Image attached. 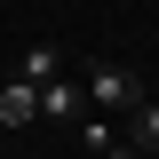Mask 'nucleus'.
<instances>
[{
    "instance_id": "obj_3",
    "label": "nucleus",
    "mask_w": 159,
    "mask_h": 159,
    "mask_svg": "<svg viewBox=\"0 0 159 159\" xmlns=\"http://www.w3.org/2000/svg\"><path fill=\"white\" fill-rule=\"evenodd\" d=\"M40 119V88L32 80H8V88H0V127H32Z\"/></svg>"
},
{
    "instance_id": "obj_1",
    "label": "nucleus",
    "mask_w": 159,
    "mask_h": 159,
    "mask_svg": "<svg viewBox=\"0 0 159 159\" xmlns=\"http://www.w3.org/2000/svg\"><path fill=\"white\" fill-rule=\"evenodd\" d=\"M143 96H151V88H143L127 64H96V72H88V111H135Z\"/></svg>"
},
{
    "instance_id": "obj_2",
    "label": "nucleus",
    "mask_w": 159,
    "mask_h": 159,
    "mask_svg": "<svg viewBox=\"0 0 159 159\" xmlns=\"http://www.w3.org/2000/svg\"><path fill=\"white\" fill-rule=\"evenodd\" d=\"M40 119L80 127V119H88V80H48V88H40Z\"/></svg>"
},
{
    "instance_id": "obj_6",
    "label": "nucleus",
    "mask_w": 159,
    "mask_h": 159,
    "mask_svg": "<svg viewBox=\"0 0 159 159\" xmlns=\"http://www.w3.org/2000/svg\"><path fill=\"white\" fill-rule=\"evenodd\" d=\"M96 159H135V143H119V135H111V143H103Z\"/></svg>"
},
{
    "instance_id": "obj_4",
    "label": "nucleus",
    "mask_w": 159,
    "mask_h": 159,
    "mask_svg": "<svg viewBox=\"0 0 159 159\" xmlns=\"http://www.w3.org/2000/svg\"><path fill=\"white\" fill-rule=\"evenodd\" d=\"M16 80H32V88H48V80H64V56H56V40H32L16 56Z\"/></svg>"
},
{
    "instance_id": "obj_5",
    "label": "nucleus",
    "mask_w": 159,
    "mask_h": 159,
    "mask_svg": "<svg viewBox=\"0 0 159 159\" xmlns=\"http://www.w3.org/2000/svg\"><path fill=\"white\" fill-rule=\"evenodd\" d=\"M127 143H135V151H159V96H143L135 111H127Z\"/></svg>"
}]
</instances>
